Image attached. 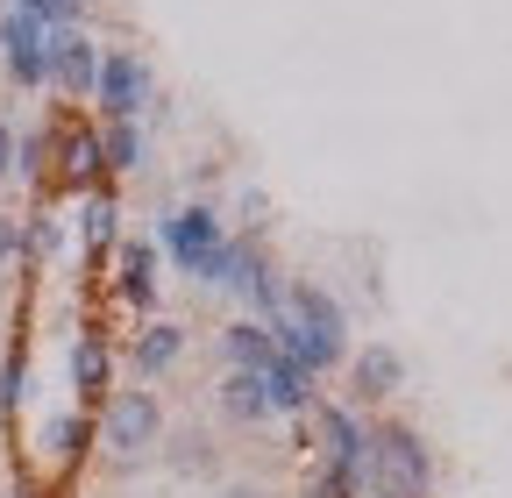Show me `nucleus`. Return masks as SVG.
Masks as SVG:
<instances>
[{
  "label": "nucleus",
  "instance_id": "obj_1",
  "mask_svg": "<svg viewBox=\"0 0 512 498\" xmlns=\"http://www.w3.org/2000/svg\"><path fill=\"white\" fill-rule=\"evenodd\" d=\"M150 242H157V257H171L185 278H200L207 292H221V285H228V249H235V235H228V221H221L207 200L164 207Z\"/></svg>",
  "mask_w": 512,
  "mask_h": 498
},
{
  "label": "nucleus",
  "instance_id": "obj_2",
  "mask_svg": "<svg viewBox=\"0 0 512 498\" xmlns=\"http://www.w3.org/2000/svg\"><path fill=\"white\" fill-rule=\"evenodd\" d=\"M164 399L157 392H143V385H114L107 392V406H100V420H93V442L107 449V463L114 470H143L150 456H157V442H164Z\"/></svg>",
  "mask_w": 512,
  "mask_h": 498
},
{
  "label": "nucleus",
  "instance_id": "obj_3",
  "mask_svg": "<svg viewBox=\"0 0 512 498\" xmlns=\"http://www.w3.org/2000/svg\"><path fill=\"white\" fill-rule=\"evenodd\" d=\"M370 470L377 484L392 491H413V498H434V442L413 427V420H370Z\"/></svg>",
  "mask_w": 512,
  "mask_h": 498
},
{
  "label": "nucleus",
  "instance_id": "obj_4",
  "mask_svg": "<svg viewBox=\"0 0 512 498\" xmlns=\"http://www.w3.org/2000/svg\"><path fill=\"white\" fill-rule=\"evenodd\" d=\"M157 107V72L143 50H100V86H93V114L100 121H143Z\"/></svg>",
  "mask_w": 512,
  "mask_h": 498
},
{
  "label": "nucleus",
  "instance_id": "obj_5",
  "mask_svg": "<svg viewBox=\"0 0 512 498\" xmlns=\"http://www.w3.org/2000/svg\"><path fill=\"white\" fill-rule=\"evenodd\" d=\"M221 292H235L242 306H249V321H278L285 314V271L271 264V249H264V235H235V249H228V285Z\"/></svg>",
  "mask_w": 512,
  "mask_h": 498
},
{
  "label": "nucleus",
  "instance_id": "obj_6",
  "mask_svg": "<svg viewBox=\"0 0 512 498\" xmlns=\"http://www.w3.org/2000/svg\"><path fill=\"white\" fill-rule=\"evenodd\" d=\"M100 121H50V193H100Z\"/></svg>",
  "mask_w": 512,
  "mask_h": 498
},
{
  "label": "nucleus",
  "instance_id": "obj_7",
  "mask_svg": "<svg viewBox=\"0 0 512 498\" xmlns=\"http://www.w3.org/2000/svg\"><path fill=\"white\" fill-rule=\"evenodd\" d=\"M114 370H121L114 335H107L100 321H86V328L72 335V349H64V378H72V406H79V413H100V406H107Z\"/></svg>",
  "mask_w": 512,
  "mask_h": 498
},
{
  "label": "nucleus",
  "instance_id": "obj_8",
  "mask_svg": "<svg viewBox=\"0 0 512 498\" xmlns=\"http://www.w3.org/2000/svg\"><path fill=\"white\" fill-rule=\"evenodd\" d=\"M100 50L107 43H93L86 36V22L79 29H50L43 36V72H50V93H64V100H86L93 107V86H100Z\"/></svg>",
  "mask_w": 512,
  "mask_h": 498
},
{
  "label": "nucleus",
  "instance_id": "obj_9",
  "mask_svg": "<svg viewBox=\"0 0 512 498\" xmlns=\"http://www.w3.org/2000/svg\"><path fill=\"white\" fill-rule=\"evenodd\" d=\"M349 406L363 413V406H392L399 392H406V378H413V363H406V349L399 342H363V349H349Z\"/></svg>",
  "mask_w": 512,
  "mask_h": 498
},
{
  "label": "nucleus",
  "instance_id": "obj_10",
  "mask_svg": "<svg viewBox=\"0 0 512 498\" xmlns=\"http://www.w3.org/2000/svg\"><path fill=\"white\" fill-rule=\"evenodd\" d=\"M157 242L150 235H121L114 242V306H128L136 321H150V306H157Z\"/></svg>",
  "mask_w": 512,
  "mask_h": 498
},
{
  "label": "nucleus",
  "instance_id": "obj_11",
  "mask_svg": "<svg viewBox=\"0 0 512 498\" xmlns=\"http://www.w3.org/2000/svg\"><path fill=\"white\" fill-rule=\"evenodd\" d=\"M43 36H50V29L29 22V15H15V8L0 15V72H8L22 93H43V86H50V72H43Z\"/></svg>",
  "mask_w": 512,
  "mask_h": 498
},
{
  "label": "nucleus",
  "instance_id": "obj_12",
  "mask_svg": "<svg viewBox=\"0 0 512 498\" xmlns=\"http://www.w3.org/2000/svg\"><path fill=\"white\" fill-rule=\"evenodd\" d=\"M86 449H93V413H79V406H64V413H50L36 427V463L50 477H72L86 463Z\"/></svg>",
  "mask_w": 512,
  "mask_h": 498
},
{
  "label": "nucleus",
  "instance_id": "obj_13",
  "mask_svg": "<svg viewBox=\"0 0 512 498\" xmlns=\"http://www.w3.org/2000/svg\"><path fill=\"white\" fill-rule=\"evenodd\" d=\"M285 314H292L306 335L342 342V349H349V314H342V299H335L328 285H313V278H285Z\"/></svg>",
  "mask_w": 512,
  "mask_h": 498
},
{
  "label": "nucleus",
  "instance_id": "obj_14",
  "mask_svg": "<svg viewBox=\"0 0 512 498\" xmlns=\"http://www.w3.org/2000/svg\"><path fill=\"white\" fill-rule=\"evenodd\" d=\"M185 328L178 321H143L136 328V342H128V370H136V385H157V378H171V370L185 363Z\"/></svg>",
  "mask_w": 512,
  "mask_h": 498
},
{
  "label": "nucleus",
  "instance_id": "obj_15",
  "mask_svg": "<svg viewBox=\"0 0 512 498\" xmlns=\"http://www.w3.org/2000/svg\"><path fill=\"white\" fill-rule=\"evenodd\" d=\"M157 456H164L171 477H214V484H221V449H214V434L192 427V420H185V427H164Z\"/></svg>",
  "mask_w": 512,
  "mask_h": 498
},
{
  "label": "nucleus",
  "instance_id": "obj_16",
  "mask_svg": "<svg viewBox=\"0 0 512 498\" xmlns=\"http://www.w3.org/2000/svg\"><path fill=\"white\" fill-rule=\"evenodd\" d=\"M100 171L107 178H143L150 171V129L143 121H100Z\"/></svg>",
  "mask_w": 512,
  "mask_h": 498
},
{
  "label": "nucleus",
  "instance_id": "obj_17",
  "mask_svg": "<svg viewBox=\"0 0 512 498\" xmlns=\"http://www.w3.org/2000/svg\"><path fill=\"white\" fill-rule=\"evenodd\" d=\"M214 413L228 427H264L271 420V399H264V370H228L214 385Z\"/></svg>",
  "mask_w": 512,
  "mask_h": 498
},
{
  "label": "nucleus",
  "instance_id": "obj_18",
  "mask_svg": "<svg viewBox=\"0 0 512 498\" xmlns=\"http://www.w3.org/2000/svg\"><path fill=\"white\" fill-rule=\"evenodd\" d=\"M264 399H271V420H306L313 406H320V378H306L299 363H271L264 370Z\"/></svg>",
  "mask_w": 512,
  "mask_h": 498
},
{
  "label": "nucleus",
  "instance_id": "obj_19",
  "mask_svg": "<svg viewBox=\"0 0 512 498\" xmlns=\"http://www.w3.org/2000/svg\"><path fill=\"white\" fill-rule=\"evenodd\" d=\"M214 349H221V363H228V370H271V363H278L271 328H264V321H249V314H242V321H228V328L214 335Z\"/></svg>",
  "mask_w": 512,
  "mask_h": 498
},
{
  "label": "nucleus",
  "instance_id": "obj_20",
  "mask_svg": "<svg viewBox=\"0 0 512 498\" xmlns=\"http://www.w3.org/2000/svg\"><path fill=\"white\" fill-rule=\"evenodd\" d=\"M79 235H86V249L93 257H114V242H121V200L107 193H79Z\"/></svg>",
  "mask_w": 512,
  "mask_h": 498
},
{
  "label": "nucleus",
  "instance_id": "obj_21",
  "mask_svg": "<svg viewBox=\"0 0 512 498\" xmlns=\"http://www.w3.org/2000/svg\"><path fill=\"white\" fill-rule=\"evenodd\" d=\"M29 399H36V363H29V342H15L0 363V420H22Z\"/></svg>",
  "mask_w": 512,
  "mask_h": 498
},
{
  "label": "nucleus",
  "instance_id": "obj_22",
  "mask_svg": "<svg viewBox=\"0 0 512 498\" xmlns=\"http://www.w3.org/2000/svg\"><path fill=\"white\" fill-rule=\"evenodd\" d=\"M50 257H64V221L50 207H36L22 221V264H50Z\"/></svg>",
  "mask_w": 512,
  "mask_h": 498
},
{
  "label": "nucleus",
  "instance_id": "obj_23",
  "mask_svg": "<svg viewBox=\"0 0 512 498\" xmlns=\"http://www.w3.org/2000/svg\"><path fill=\"white\" fill-rule=\"evenodd\" d=\"M15 178L22 185H50V121L43 129H15Z\"/></svg>",
  "mask_w": 512,
  "mask_h": 498
},
{
  "label": "nucleus",
  "instance_id": "obj_24",
  "mask_svg": "<svg viewBox=\"0 0 512 498\" xmlns=\"http://www.w3.org/2000/svg\"><path fill=\"white\" fill-rule=\"evenodd\" d=\"M15 15H29V22H43V29H79L86 22V0H8Z\"/></svg>",
  "mask_w": 512,
  "mask_h": 498
},
{
  "label": "nucleus",
  "instance_id": "obj_25",
  "mask_svg": "<svg viewBox=\"0 0 512 498\" xmlns=\"http://www.w3.org/2000/svg\"><path fill=\"white\" fill-rule=\"evenodd\" d=\"M22 264V214H0V278Z\"/></svg>",
  "mask_w": 512,
  "mask_h": 498
},
{
  "label": "nucleus",
  "instance_id": "obj_26",
  "mask_svg": "<svg viewBox=\"0 0 512 498\" xmlns=\"http://www.w3.org/2000/svg\"><path fill=\"white\" fill-rule=\"evenodd\" d=\"M264 214H271V200L249 185V193H242V235H264Z\"/></svg>",
  "mask_w": 512,
  "mask_h": 498
},
{
  "label": "nucleus",
  "instance_id": "obj_27",
  "mask_svg": "<svg viewBox=\"0 0 512 498\" xmlns=\"http://www.w3.org/2000/svg\"><path fill=\"white\" fill-rule=\"evenodd\" d=\"M8 178H15V129L0 121V185H8Z\"/></svg>",
  "mask_w": 512,
  "mask_h": 498
},
{
  "label": "nucleus",
  "instance_id": "obj_28",
  "mask_svg": "<svg viewBox=\"0 0 512 498\" xmlns=\"http://www.w3.org/2000/svg\"><path fill=\"white\" fill-rule=\"evenodd\" d=\"M214 498H271V491H264V484H242V477H221Z\"/></svg>",
  "mask_w": 512,
  "mask_h": 498
},
{
  "label": "nucleus",
  "instance_id": "obj_29",
  "mask_svg": "<svg viewBox=\"0 0 512 498\" xmlns=\"http://www.w3.org/2000/svg\"><path fill=\"white\" fill-rule=\"evenodd\" d=\"M299 498H335L328 484H320V470H306V484H299Z\"/></svg>",
  "mask_w": 512,
  "mask_h": 498
},
{
  "label": "nucleus",
  "instance_id": "obj_30",
  "mask_svg": "<svg viewBox=\"0 0 512 498\" xmlns=\"http://www.w3.org/2000/svg\"><path fill=\"white\" fill-rule=\"evenodd\" d=\"M363 498H413V491H392V484H370Z\"/></svg>",
  "mask_w": 512,
  "mask_h": 498
}]
</instances>
